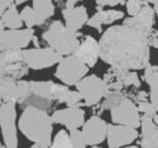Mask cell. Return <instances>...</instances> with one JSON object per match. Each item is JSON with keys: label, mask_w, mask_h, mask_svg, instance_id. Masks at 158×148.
Returning a JSON list of instances; mask_svg holds the SVG:
<instances>
[{"label": "cell", "mask_w": 158, "mask_h": 148, "mask_svg": "<svg viewBox=\"0 0 158 148\" xmlns=\"http://www.w3.org/2000/svg\"><path fill=\"white\" fill-rule=\"evenodd\" d=\"M148 42H150V45L153 47V48H157L158 49V31L153 29L150 34V38H148Z\"/></svg>", "instance_id": "1f68e13d"}, {"label": "cell", "mask_w": 158, "mask_h": 148, "mask_svg": "<svg viewBox=\"0 0 158 148\" xmlns=\"http://www.w3.org/2000/svg\"><path fill=\"white\" fill-rule=\"evenodd\" d=\"M153 7H155V12H156V15H157V17H158V4H155Z\"/></svg>", "instance_id": "8d00e7d4"}, {"label": "cell", "mask_w": 158, "mask_h": 148, "mask_svg": "<svg viewBox=\"0 0 158 148\" xmlns=\"http://www.w3.org/2000/svg\"><path fill=\"white\" fill-rule=\"evenodd\" d=\"M23 59H24V63L29 66V69L37 71V70L49 69L59 64L62 59V55H60L52 48L45 47V48L24 49Z\"/></svg>", "instance_id": "8fae6325"}, {"label": "cell", "mask_w": 158, "mask_h": 148, "mask_svg": "<svg viewBox=\"0 0 158 148\" xmlns=\"http://www.w3.org/2000/svg\"><path fill=\"white\" fill-rule=\"evenodd\" d=\"M21 12L17 11V5H11L4 14H1V29H21L23 26Z\"/></svg>", "instance_id": "603a6c76"}, {"label": "cell", "mask_w": 158, "mask_h": 148, "mask_svg": "<svg viewBox=\"0 0 158 148\" xmlns=\"http://www.w3.org/2000/svg\"><path fill=\"white\" fill-rule=\"evenodd\" d=\"M79 33L69 31L64 23L56 20L52 21L43 33V39L48 47L56 50L60 55H73L80 45Z\"/></svg>", "instance_id": "3957f363"}, {"label": "cell", "mask_w": 158, "mask_h": 148, "mask_svg": "<svg viewBox=\"0 0 158 148\" xmlns=\"http://www.w3.org/2000/svg\"><path fill=\"white\" fill-rule=\"evenodd\" d=\"M123 148H139L138 146H131V145H130V146H127V147H123Z\"/></svg>", "instance_id": "f35d334b"}, {"label": "cell", "mask_w": 158, "mask_h": 148, "mask_svg": "<svg viewBox=\"0 0 158 148\" xmlns=\"http://www.w3.org/2000/svg\"><path fill=\"white\" fill-rule=\"evenodd\" d=\"M103 80L107 83L110 91H124L133 88L139 89L141 87V81L139 75L134 70L122 69L111 66L103 75Z\"/></svg>", "instance_id": "52a82bcc"}, {"label": "cell", "mask_w": 158, "mask_h": 148, "mask_svg": "<svg viewBox=\"0 0 158 148\" xmlns=\"http://www.w3.org/2000/svg\"><path fill=\"white\" fill-rule=\"evenodd\" d=\"M21 17L24 22L26 27H29V28H33L35 26H40L39 21L34 14V10L32 6H26L22 11H21Z\"/></svg>", "instance_id": "83f0119b"}, {"label": "cell", "mask_w": 158, "mask_h": 148, "mask_svg": "<svg viewBox=\"0 0 158 148\" xmlns=\"http://www.w3.org/2000/svg\"><path fill=\"white\" fill-rule=\"evenodd\" d=\"M29 148H49L46 146H41V145H37V143H33V146H31Z\"/></svg>", "instance_id": "e575fe53"}, {"label": "cell", "mask_w": 158, "mask_h": 148, "mask_svg": "<svg viewBox=\"0 0 158 148\" xmlns=\"http://www.w3.org/2000/svg\"><path fill=\"white\" fill-rule=\"evenodd\" d=\"M142 78L150 87V102L158 111V65L148 64L143 69Z\"/></svg>", "instance_id": "7402d4cb"}, {"label": "cell", "mask_w": 158, "mask_h": 148, "mask_svg": "<svg viewBox=\"0 0 158 148\" xmlns=\"http://www.w3.org/2000/svg\"><path fill=\"white\" fill-rule=\"evenodd\" d=\"M56 1H61V0H56Z\"/></svg>", "instance_id": "b9f144b4"}, {"label": "cell", "mask_w": 158, "mask_h": 148, "mask_svg": "<svg viewBox=\"0 0 158 148\" xmlns=\"http://www.w3.org/2000/svg\"><path fill=\"white\" fill-rule=\"evenodd\" d=\"M29 66L24 63L23 50H2L0 59V72L1 76H9L16 80H22L28 75Z\"/></svg>", "instance_id": "30bf717a"}, {"label": "cell", "mask_w": 158, "mask_h": 148, "mask_svg": "<svg viewBox=\"0 0 158 148\" xmlns=\"http://www.w3.org/2000/svg\"><path fill=\"white\" fill-rule=\"evenodd\" d=\"M0 148H12V147H7V146H5V145H1V147Z\"/></svg>", "instance_id": "ab89813d"}, {"label": "cell", "mask_w": 158, "mask_h": 148, "mask_svg": "<svg viewBox=\"0 0 158 148\" xmlns=\"http://www.w3.org/2000/svg\"><path fill=\"white\" fill-rule=\"evenodd\" d=\"M21 133L31 142L50 147L54 137V121L48 110L35 105H26L19 120Z\"/></svg>", "instance_id": "7a4b0ae2"}, {"label": "cell", "mask_w": 158, "mask_h": 148, "mask_svg": "<svg viewBox=\"0 0 158 148\" xmlns=\"http://www.w3.org/2000/svg\"><path fill=\"white\" fill-rule=\"evenodd\" d=\"M76 88L83 97L84 106L99 105L108 92L107 83L98 75L85 76L80 82H78Z\"/></svg>", "instance_id": "8992f818"}, {"label": "cell", "mask_w": 158, "mask_h": 148, "mask_svg": "<svg viewBox=\"0 0 158 148\" xmlns=\"http://www.w3.org/2000/svg\"><path fill=\"white\" fill-rule=\"evenodd\" d=\"M54 124L62 125L67 130H74L83 127L85 123V111L81 106H67L57 109L51 114Z\"/></svg>", "instance_id": "5bb4252c"}, {"label": "cell", "mask_w": 158, "mask_h": 148, "mask_svg": "<svg viewBox=\"0 0 158 148\" xmlns=\"http://www.w3.org/2000/svg\"><path fill=\"white\" fill-rule=\"evenodd\" d=\"M99 6H117V5H124L127 4L125 0H95Z\"/></svg>", "instance_id": "4dcf8cb0"}, {"label": "cell", "mask_w": 158, "mask_h": 148, "mask_svg": "<svg viewBox=\"0 0 158 148\" xmlns=\"http://www.w3.org/2000/svg\"><path fill=\"white\" fill-rule=\"evenodd\" d=\"M145 1H147V0H145Z\"/></svg>", "instance_id": "7bdbcfd3"}, {"label": "cell", "mask_w": 158, "mask_h": 148, "mask_svg": "<svg viewBox=\"0 0 158 148\" xmlns=\"http://www.w3.org/2000/svg\"><path fill=\"white\" fill-rule=\"evenodd\" d=\"M107 128L108 124L99 115H93L89 118L81 127L88 146L91 147L101 145L107 138Z\"/></svg>", "instance_id": "9a60e30c"}, {"label": "cell", "mask_w": 158, "mask_h": 148, "mask_svg": "<svg viewBox=\"0 0 158 148\" xmlns=\"http://www.w3.org/2000/svg\"><path fill=\"white\" fill-rule=\"evenodd\" d=\"M49 148H73L69 141V133L66 130H60L54 137V141Z\"/></svg>", "instance_id": "484cf974"}, {"label": "cell", "mask_w": 158, "mask_h": 148, "mask_svg": "<svg viewBox=\"0 0 158 148\" xmlns=\"http://www.w3.org/2000/svg\"><path fill=\"white\" fill-rule=\"evenodd\" d=\"M78 1H81V0H66V6L64 7H74Z\"/></svg>", "instance_id": "836d02e7"}, {"label": "cell", "mask_w": 158, "mask_h": 148, "mask_svg": "<svg viewBox=\"0 0 158 148\" xmlns=\"http://www.w3.org/2000/svg\"><path fill=\"white\" fill-rule=\"evenodd\" d=\"M34 14L39 21L40 26L44 25L46 20L54 16L55 14V5L52 0H33L32 5Z\"/></svg>", "instance_id": "cb8c5ba5"}, {"label": "cell", "mask_w": 158, "mask_h": 148, "mask_svg": "<svg viewBox=\"0 0 158 148\" xmlns=\"http://www.w3.org/2000/svg\"><path fill=\"white\" fill-rule=\"evenodd\" d=\"M68 133H69V141H71L73 148H86L88 143H86L85 136L81 130H79V128L68 130Z\"/></svg>", "instance_id": "4316f807"}, {"label": "cell", "mask_w": 158, "mask_h": 148, "mask_svg": "<svg viewBox=\"0 0 158 148\" xmlns=\"http://www.w3.org/2000/svg\"><path fill=\"white\" fill-rule=\"evenodd\" d=\"M26 1H28V0H15V4L19 6L21 4H23V2H26Z\"/></svg>", "instance_id": "d590c367"}, {"label": "cell", "mask_w": 158, "mask_h": 148, "mask_svg": "<svg viewBox=\"0 0 158 148\" xmlns=\"http://www.w3.org/2000/svg\"><path fill=\"white\" fill-rule=\"evenodd\" d=\"M139 110L141 114H145V115H148L151 118H155L158 114L156 106L153 105L150 101H146V102H141V103H138Z\"/></svg>", "instance_id": "f546056e"}, {"label": "cell", "mask_w": 158, "mask_h": 148, "mask_svg": "<svg viewBox=\"0 0 158 148\" xmlns=\"http://www.w3.org/2000/svg\"><path fill=\"white\" fill-rule=\"evenodd\" d=\"M35 37L34 29L26 27L24 29H1L0 31V48L2 50L15 49L24 50Z\"/></svg>", "instance_id": "7c38bea8"}, {"label": "cell", "mask_w": 158, "mask_h": 148, "mask_svg": "<svg viewBox=\"0 0 158 148\" xmlns=\"http://www.w3.org/2000/svg\"><path fill=\"white\" fill-rule=\"evenodd\" d=\"M150 34L122 25L111 26L99 39L100 59L110 66L143 70L150 64Z\"/></svg>", "instance_id": "6da1fadb"}, {"label": "cell", "mask_w": 158, "mask_h": 148, "mask_svg": "<svg viewBox=\"0 0 158 148\" xmlns=\"http://www.w3.org/2000/svg\"><path fill=\"white\" fill-rule=\"evenodd\" d=\"M89 66L78 59L74 54L62 56L61 61L57 64L55 77L59 78L63 85L77 86L89 72Z\"/></svg>", "instance_id": "277c9868"}, {"label": "cell", "mask_w": 158, "mask_h": 148, "mask_svg": "<svg viewBox=\"0 0 158 148\" xmlns=\"http://www.w3.org/2000/svg\"><path fill=\"white\" fill-rule=\"evenodd\" d=\"M32 96L31 81L16 80L9 76H1L0 97L1 102H12L23 105Z\"/></svg>", "instance_id": "5b68a950"}, {"label": "cell", "mask_w": 158, "mask_h": 148, "mask_svg": "<svg viewBox=\"0 0 158 148\" xmlns=\"http://www.w3.org/2000/svg\"><path fill=\"white\" fill-rule=\"evenodd\" d=\"M140 136L138 128L118 124H108L107 128V146L108 148H123L130 146Z\"/></svg>", "instance_id": "4fadbf2b"}, {"label": "cell", "mask_w": 158, "mask_h": 148, "mask_svg": "<svg viewBox=\"0 0 158 148\" xmlns=\"http://www.w3.org/2000/svg\"><path fill=\"white\" fill-rule=\"evenodd\" d=\"M74 55L89 67H94L100 59V42L93 36H84Z\"/></svg>", "instance_id": "e0dca14e"}, {"label": "cell", "mask_w": 158, "mask_h": 148, "mask_svg": "<svg viewBox=\"0 0 158 148\" xmlns=\"http://www.w3.org/2000/svg\"><path fill=\"white\" fill-rule=\"evenodd\" d=\"M147 2H148V4H153V5H155V4H158V0H147Z\"/></svg>", "instance_id": "74e56055"}, {"label": "cell", "mask_w": 158, "mask_h": 148, "mask_svg": "<svg viewBox=\"0 0 158 148\" xmlns=\"http://www.w3.org/2000/svg\"><path fill=\"white\" fill-rule=\"evenodd\" d=\"M141 140L140 148H158V125L153 118L141 115Z\"/></svg>", "instance_id": "d6986e66"}, {"label": "cell", "mask_w": 158, "mask_h": 148, "mask_svg": "<svg viewBox=\"0 0 158 148\" xmlns=\"http://www.w3.org/2000/svg\"><path fill=\"white\" fill-rule=\"evenodd\" d=\"M62 16L64 20L66 27L72 31L78 33L79 29L84 25L88 23L89 16L85 6H74V7H64L62 10Z\"/></svg>", "instance_id": "ac0fdd59"}, {"label": "cell", "mask_w": 158, "mask_h": 148, "mask_svg": "<svg viewBox=\"0 0 158 148\" xmlns=\"http://www.w3.org/2000/svg\"><path fill=\"white\" fill-rule=\"evenodd\" d=\"M16 103L1 102L0 106V125L2 132L4 145L7 147L17 148V126H16Z\"/></svg>", "instance_id": "9c48e42d"}, {"label": "cell", "mask_w": 158, "mask_h": 148, "mask_svg": "<svg viewBox=\"0 0 158 148\" xmlns=\"http://www.w3.org/2000/svg\"><path fill=\"white\" fill-rule=\"evenodd\" d=\"M111 119L113 124L138 128L141 126V113L138 104L130 98L125 97L111 110Z\"/></svg>", "instance_id": "ba28073f"}, {"label": "cell", "mask_w": 158, "mask_h": 148, "mask_svg": "<svg viewBox=\"0 0 158 148\" xmlns=\"http://www.w3.org/2000/svg\"><path fill=\"white\" fill-rule=\"evenodd\" d=\"M14 4H15V0H0V14H4Z\"/></svg>", "instance_id": "d6a6232c"}, {"label": "cell", "mask_w": 158, "mask_h": 148, "mask_svg": "<svg viewBox=\"0 0 158 148\" xmlns=\"http://www.w3.org/2000/svg\"><path fill=\"white\" fill-rule=\"evenodd\" d=\"M90 148H101V147H99V146H91Z\"/></svg>", "instance_id": "60d3db41"}, {"label": "cell", "mask_w": 158, "mask_h": 148, "mask_svg": "<svg viewBox=\"0 0 158 148\" xmlns=\"http://www.w3.org/2000/svg\"><path fill=\"white\" fill-rule=\"evenodd\" d=\"M125 97H130V93L124 92V91H110L107 92L106 97L103 98V102L100 104L99 114L105 111V110H111L116 104H118L122 99H124Z\"/></svg>", "instance_id": "d4e9b609"}, {"label": "cell", "mask_w": 158, "mask_h": 148, "mask_svg": "<svg viewBox=\"0 0 158 148\" xmlns=\"http://www.w3.org/2000/svg\"><path fill=\"white\" fill-rule=\"evenodd\" d=\"M124 19V12L120 10H100L88 20V26L102 32V26L111 25L113 22Z\"/></svg>", "instance_id": "44dd1931"}, {"label": "cell", "mask_w": 158, "mask_h": 148, "mask_svg": "<svg viewBox=\"0 0 158 148\" xmlns=\"http://www.w3.org/2000/svg\"><path fill=\"white\" fill-rule=\"evenodd\" d=\"M69 86L63 83L54 85V101L66 104L67 106H84L83 97L78 91H72Z\"/></svg>", "instance_id": "ffe728a7"}, {"label": "cell", "mask_w": 158, "mask_h": 148, "mask_svg": "<svg viewBox=\"0 0 158 148\" xmlns=\"http://www.w3.org/2000/svg\"><path fill=\"white\" fill-rule=\"evenodd\" d=\"M147 1L145 0H127V11L130 16H135L140 12V10L142 9V6L146 4Z\"/></svg>", "instance_id": "f1b7e54d"}, {"label": "cell", "mask_w": 158, "mask_h": 148, "mask_svg": "<svg viewBox=\"0 0 158 148\" xmlns=\"http://www.w3.org/2000/svg\"><path fill=\"white\" fill-rule=\"evenodd\" d=\"M155 7H152L148 2H146L142 9L140 10L138 15L130 16L123 20V25L134 29H139L141 32H145L147 34H151V32L155 29Z\"/></svg>", "instance_id": "2e32d148"}]
</instances>
